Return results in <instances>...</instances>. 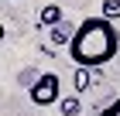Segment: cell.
Wrapping results in <instances>:
<instances>
[{
	"instance_id": "3957f363",
	"label": "cell",
	"mask_w": 120,
	"mask_h": 116,
	"mask_svg": "<svg viewBox=\"0 0 120 116\" xmlns=\"http://www.w3.org/2000/svg\"><path fill=\"white\" fill-rule=\"evenodd\" d=\"M38 24H41V27H55V24H62V7H58V4H45V7H41V14H38Z\"/></svg>"
},
{
	"instance_id": "277c9868",
	"label": "cell",
	"mask_w": 120,
	"mask_h": 116,
	"mask_svg": "<svg viewBox=\"0 0 120 116\" xmlns=\"http://www.w3.org/2000/svg\"><path fill=\"white\" fill-rule=\"evenodd\" d=\"M72 34H75V27H69V24H55L52 31H48V41L58 48V45H69V41H72Z\"/></svg>"
},
{
	"instance_id": "9c48e42d",
	"label": "cell",
	"mask_w": 120,
	"mask_h": 116,
	"mask_svg": "<svg viewBox=\"0 0 120 116\" xmlns=\"http://www.w3.org/2000/svg\"><path fill=\"white\" fill-rule=\"evenodd\" d=\"M0 41H4V24H0Z\"/></svg>"
},
{
	"instance_id": "8992f818",
	"label": "cell",
	"mask_w": 120,
	"mask_h": 116,
	"mask_svg": "<svg viewBox=\"0 0 120 116\" xmlns=\"http://www.w3.org/2000/svg\"><path fill=\"white\" fill-rule=\"evenodd\" d=\"M100 17L117 21V17H120V0H103V4H100Z\"/></svg>"
},
{
	"instance_id": "52a82bcc",
	"label": "cell",
	"mask_w": 120,
	"mask_h": 116,
	"mask_svg": "<svg viewBox=\"0 0 120 116\" xmlns=\"http://www.w3.org/2000/svg\"><path fill=\"white\" fill-rule=\"evenodd\" d=\"M62 116H79V99H58Z\"/></svg>"
},
{
	"instance_id": "7a4b0ae2",
	"label": "cell",
	"mask_w": 120,
	"mask_h": 116,
	"mask_svg": "<svg viewBox=\"0 0 120 116\" xmlns=\"http://www.w3.org/2000/svg\"><path fill=\"white\" fill-rule=\"evenodd\" d=\"M28 96H31L34 106H52V102H58V75L55 72L38 75L34 85H28Z\"/></svg>"
},
{
	"instance_id": "5b68a950",
	"label": "cell",
	"mask_w": 120,
	"mask_h": 116,
	"mask_svg": "<svg viewBox=\"0 0 120 116\" xmlns=\"http://www.w3.org/2000/svg\"><path fill=\"white\" fill-rule=\"evenodd\" d=\"M72 85H75V92H86V89L93 85V68H75Z\"/></svg>"
},
{
	"instance_id": "ba28073f",
	"label": "cell",
	"mask_w": 120,
	"mask_h": 116,
	"mask_svg": "<svg viewBox=\"0 0 120 116\" xmlns=\"http://www.w3.org/2000/svg\"><path fill=\"white\" fill-rule=\"evenodd\" d=\"M100 116H120V99H113L110 106H103V113Z\"/></svg>"
},
{
	"instance_id": "6da1fadb",
	"label": "cell",
	"mask_w": 120,
	"mask_h": 116,
	"mask_svg": "<svg viewBox=\"0 0 120 116\" xmlns=\"http://www.w3.org/2000/svg\"><path fill=\"white\" fill-rule=\"evenodd\" d=\"M117 51H120V31L113 21L100 17V14L86 17L69 41V58L79 68H103Z\"/></svg>"
}]
</instances>
